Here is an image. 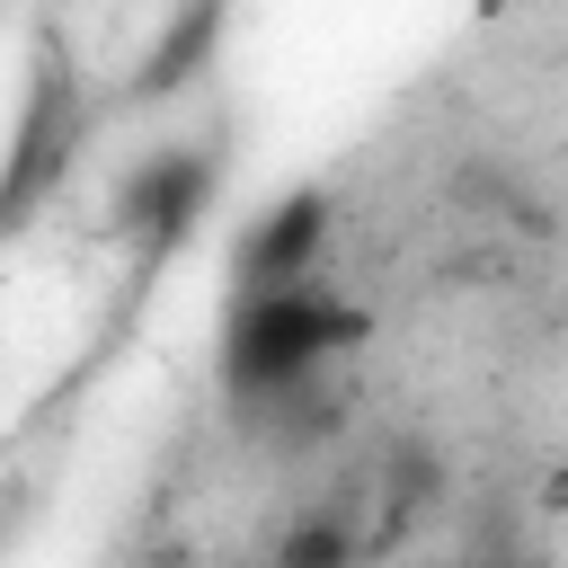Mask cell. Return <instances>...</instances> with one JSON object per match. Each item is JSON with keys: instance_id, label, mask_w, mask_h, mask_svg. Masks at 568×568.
<instances>
[{"instance_id": "cell-1", "label": "cell", "mask_w": 568, "mask_h": 568, "mask_svg": "<svg viewBox=\"0 0 568 568\" xmlns=\"http://www.w3.org/2000/svg\"><path fill=\"white\" fill-rule=\"evenodd\" d=\"M355 346H364V311L346 293H328L320 275L231 293V311H222V390L240 408H284Z\"/></svg>"}, {"instance_id": "cell-2", "label": "cell", "mask_w": 568, "mask_h": 568, "mask_svg": "<svg viewBox=\"0 0 568 568\" xmlns=\"http://www.w3.org/2000/svg\"><path fill=\"white\" fill-rule=\"evenodd\" d=\"M213 186H222V151H204V142L142 151V169H124V186H115V231L142 240V248H169V240L195 231Z\"/></svg>"}, {"instance_id": "cell-3", "label": "cell", "mask_w": 568, "mask_h": 568, "mask_svg": "<svg viewBox=\"0 0 568 568\" xmlns=\"http://www.w3.org/2000/svg\"><path fill=\"white\" fill-rule=\"evenodd\" d=\"M71 133H80V89L71 71H36L27 106H18V142H9V169H0V222H27L36 195H53V178L71 169Z\"/></svg>"}, {"instance_id": "cell-4", "label": "cell", "mask_w": 568, "mask_h": 568, "mask_svg": "<svg viewBox=\"0 0 568 568\" xmlns=\"http://www.w3.org/2000/svg\"><path fill=\"white\" fill-rule=\"evenodd\" d=\"M320 257H328V195H320V186H293V195H275V204L240 231V248H231V293L311 284Z\"/></svg>"}, {"instance_id": "cell-5", "label": "cell", "mask_w": 568, "mask_h": 568, "mask_svg": "<svg viewBox=\"0 0 568 568\" xmlns=\"http://www.w3.org/2000/svg\"><path fill=\"white\" fill-rule=\"evenodd\" d=\"M222 36H231V0H178V18L160 27V44H151V62H142V98H169V89H186L195 71H213Z\"/></svg>"}, {"instance_id": "cell-6", "label": "cell", "mask_w": 568, "mask_h": 568, "mask_svg": "<svg viewBox=\"0 0 568 568\" xmlns=\"http://www.w3.org/2000/svg\"><path fill=\"white\" fill-rule=\"evenodd\" d=\"M275 568H355V524L337 506H302L275 532Z\"/></svg>"}]
</instances>
